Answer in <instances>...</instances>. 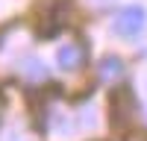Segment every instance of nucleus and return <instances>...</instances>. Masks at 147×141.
I'll use <instances>...</instances> for the list:
<instances>
[{
	"label": "nucleus",
	"instance_id": "obj_2",
	"mask_svg": "<svg viewBox=\"0 0 147 141\" xmlns=\"http://www.w3.org/2000/svg\"><path fill=\"white\" fill-rule=\"evenodd\" d=\"M144 23H147V12L141 6H127V9H121L115 15L112 30L118 35H124V38H132V35H138L144 30Z\"/></svg>",
	"mask_w": 147,
	"mask_h": 141
},
{
	"label": "nucleus",
	"instance_id": "obj_4",
	"mask_svg": "<svg viewBox=\"0 0 147 141\" xmlns=\"http://www.w3.org/2000/svg\"><path fill=\"white\" fill-rule=\"evenodd\" d=\"M124 74V62L118 56H103L100 59V79H118Z\"/></svg>",
	"mask_w": 147,
	"mask_h": 141
},
{
	"label": "nucleus",
	"instance_id": "obj_1",
	"mask_svg": "<svg viewBox=\"0 0 147 141\" xmlns=\"http://www.w3.org/2000/svg\"><path fill=\"white\" fill-rule=\"evenodd\" d=\"M132 121H136V97H132V88L121 85L109 94V124L112 129L124 132L132 126Z\"/></svg>",
	"mask_w": 147,
	"mask_h": 141
},
{
	"label": "nucleus",
	"instance_id": "obj_3",
	"mask_svg": "<svg viewBox=\"0 0 147 141\" xmlns=\"http://www.w3.org/2000/svg\"><path fill=\"white\" fill-rule=\"evenodd\" d=\"M56 62L62 70H77L80 62H82V47L80 44H62L56 53Z\"/></svg>",
	"mask_w": 147,
	"mask_h": 141
},
{
	"label": "nucleus",
	"instance_id": "obj_5",
	"mask_svg": "<svg viewBox=\"0 0 147 141\" xmlns=\"http://www.w3.org/2000/svg\"><path fill=\"white\" fill-rule=\"evenodd\" d=\"M24 77H30V79H44V77H47L44 62H38V59H27V62H24Z\"/></svg>",
	"mask_w": 147,
	"mask_h": 141
}]
</instances>
